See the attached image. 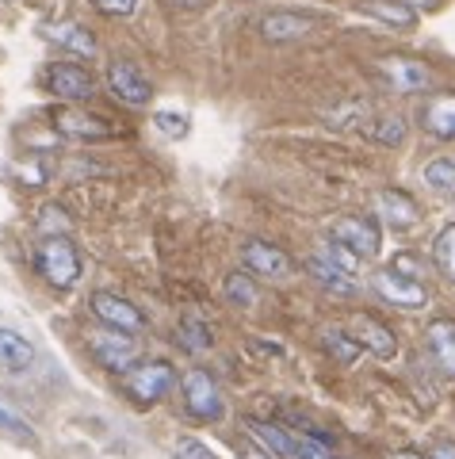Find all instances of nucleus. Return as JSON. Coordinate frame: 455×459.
Segmentation results:
<instances>
[{
    "instance_id": "obj_16",
    "label": "nucleus",
    "mask_w": 455,
    "mask_h": 459,
    "mask_svg": "<svg viewBox=\"0 0 455 459\" xmlns=\"http://www.w3.org/2000/svg\"><path fill=\"white\" fill-rule=\"evenodd\" d=\"M0 368L12 371V376H23V371L35 368V344L8 325H0Z\"/></svg>"
},
{
    "instance_id": "obj_24",
    "label": "nucleus",
    "mask_w": 455,
    "mask_h": 459,
    "mask_svg": "<svg viewBox=\"0 0 455 459\" xmlns=\"http://www.w3.org/2000/svg\"><path fill=\"white\" fill-rule=\"evenodd\" d=\"M322 349L330 352L340 368H348V364H356V356H360V341L352 333H345V329H325V333H322Z\"/></svg>"
},
{
    "instance_id": "obj_11",
    "label": "nucleus",
    "mask_w": 455,
    "mask_h": 459,
    "mask_svg": "<svg viewBox=\"0 0 455 459\" xmlns=\"http://www.w3.org/2000/svg\"><path fill=\"white\" fill-rule=\"evenodd\" d=\"M54 131L65 134V138H81V142H104V138H116V131L107 126V119L89 111H77V108H62L54 115Z\"/></svg>"
},
{
    "instance_id": "obj_4",
    "label": "nucleus",
    "mask_w": 455,
    "mask_h": 459,
    "mask_svg": "<svg viewBox=\"0 0 455 459\" xmlns=\"http://www.w3.org/2000/svg\"><path fill=\"white\" fill-rule=\"evenodd\" d=\"M184 410H188L195 421H219L226 413L222 391H219V383L210 379V371L192 368L188 376H184Z\"/></svg>"
},
{
    "instance_id": "obj_30",
    "label": "nucleus",
    "mask_w": 455,
    "mask_h": 459,
    "mask_svg": "<svg viewBox=\"0 0 455 459\" xmlns=\"http://www.w3.org/2000/svg\"><path fill=\"white\" fill-rule=\"evenodd\" d=\"M322 253L330 256V261H333L340 272H345V276H360V272H364V256H360L356 249L340 246V241H333V238H330V246H325Z\"/></svg>"
},
{
    "instance_id": "obj_35",
    "label": "nucleus",
    "mask_w": 455,
    "mask_h": 459,
    "mask_svg": "<svg viewBox=\"0 0 455 459\" xmlns=\"http://www.w3.org/2000/svg\"><path fill=\"white\" fill-rule=\"evenodd\" d=\"M96 12H104V16H131L138 8V0H92Z\"/></svg>"
},
{
    "instance_id": "obj_38",
    "label": "nucleus",
    "mask_w": 455,
    "mask_h": 459,
    "mask_svg": "<svg viewBox=\"0 0 455 459\" xmlns=\"http://www.w3.org/2000/svg\"><path fill=\"white\" fill-rule=\"evenodd\" d=\"M391 459H429V455H425V452H409V448H406V452H394Z\"/></svg>"
},
{
    "instance_id": "obj_18",
    "label": "nucleus",
    "mask_w": 455,
    "mask_h": 459,
    "mask_svg": "<svg viewBox=\"0 0 455 459\" xmlns=\"http://www.w3.org/2000/svg\"><path fill=\"white\" fill-rule=\"evenodd\" d=\"M421 126L440 142H455V96H433L421 108Z\"/></svg>"
},
{
    "instance_id": "obj_2",
    "label": "nucleus",
    "mask_w": 455,
    "mask_h": 459,
    "mask_svg": "<svg viewBox=\"0 0 455 459\" xmlns=\"http://www.w3.org/2000/svg\"><path fill=\"white\" fill-rule=\"evenodd\" d=\"M89 356L99 364V368H107V371H116V376H126L131 368H138V356H142V344L134 333H123V329H92L89 333Z\"/></svg>"
},
{
    "instance_id": "obj_27",
    "label": "nucleus",
    "mask_w": 455,
    "mask_h": 459,
    "mask_svg": "<svg viewBox=\"0 0 455 459\" xmlns=\"http://www.w3.org/2000/svg\"><path fill=\"white\" fill-rule=\"evenodd\" d=\"M39 234L42 238H69L73 234V219L65 214V207H58V204H47L39 211Z\"/></svg>"
},
{
    "instance_id": "obj_26",
    "label": "nucleus",
    "mask_w": 455,
    "mask_h": 459,
    "mask_svg": "<svg viewBox=\"0 0 455 459\" xmlns=\"http://www.w3.org/2000/svg\"><path fill=\"white\" fill-rule=\"evenodd\" d=\"M176 341H180V349H188V352H207L210 344H215V337H210V325H203L199 318H184L176 325Z\"/></svg>"
},
{
    "instance_id": "obj_3",
    "label": "nucleus",
    "mask_w": 455,
    "mask_h": 459,
    "mask_svg": "<svg viewBox=\"0 0 455 459\" xmlns=\"http://www.w3.org/2000/svg\"><path fill=\"white\" fill-rule=\"evenodd\" d=\"M176 383V368L168 360H142L138 368H131L123 376V391L131 394L138 406H153L161 402Z\"/></svg>"
},
{
    "instance_id": "obj_34",
    "label": "nucleus",
    "mask_w": 455,
    "mask_h": 459,
    "mask_svg": "<svg viewBox=\"0 0 455 459\" xmlns=\"http://www.w3.org/2000/svg\"><path fill=\"white\" fill-rule=\"evenodd\" d=\"M176 459H219V455L210 452L203 440H192V437H184V440H176Z\"/></svg>"
},
{
    "instance_id": "obj_17",
    "label": "nucleus",
    "mask_w": 455,
    "mask_h": 459,
    "mask_svg": "<svg viewBox=\"0 0 455 459\" xmlns=\"http://www.w3.org/2000/svg\"><path fill=\"white\" fill-rule=\"evenodd\" d=\"M314 31V20L298 16V12H272V16L261 20V35L268 42H295V39H306Z\"/></svg>"
},
{
    "instance_id": "obj_1",
    "label": "nucleus",
    "mask_w": 455,
    "mask_h": 459,
    "mask_svg": "<svg viewBox=\"0 0 455 459\" xmlns=\"http://www.w3.org/2000/svg\"><path fill=\"white\" fill-rule=\"evenodd\" d=\"M35 268L58 291H69V287L81 283V253L69 246V238H42L35 253Z\"/></svg>"
},
{
    "instance_id": "obj_23",
    "label": "nucleus",
    "mask_w": 455,
    "mask_h": 459,
    "mask_svg": "<svg viewBox=\"0 0 455 459\" xmlns=\"http://www.w3.org/2000/svg\"><path fill=\"white\" fill-rule=\"evenodd\" d=\"M222 295H226V303L230 307H241V310H249V307H257V283H253V276H245V272H230L222 283Z\"/></svg>"
},
{
    "instance_id": "obj_13",
    "label": "nucleus",
    "mask_w": 455,
    "mask_h": 459,
    "mask_svg": "<svg viewBox=\"0 0 455 459\" xmlns=\"http://www.w3.org/2000/svg\"><path fill=\"white\" fill-rule=\"evenodd\" d=\"M245 433H249V440H257L268 455H276V459H298V444H295V437L283 425L249 418L245 421Z\"/></svg>"
},
{
    "instance_id": "obj_9",
    "label": "nucleus",
    "mask_w": 455,
    "mask_h": 459,
    "mask_svg": "<svg viewBox=\"0 0 455 459\" xmlns=\"http://www.w3.org/2000/svg\"><path fill=\"white\" fill-rule=\"evenodd\" d=\"M372 283H375L379 299H387V303L402 307V310H421L425 303H429V291H425V283L421 280H409V276H402V272H394V268L375 272Z\"/></svg>"
},
{
    "instance_id": "obj_10",
    "label": "nucleus",
    "mask_w": 455,
    "mask_h": 459,
    "mask_svg": "<svg viewBox=\"0 0 455 459\" xmlns=\"http://www.w3.org/2000/svg\"><path fill=\"white\" fill-rule=\"evenodd\" d=\"M241 261H245L249 272H257V276H272V280H288L295 272L288 253H283L279 246H272V241H257V238L241 246Z\"/></svg>"
},
{
    "instance_id": "obj_21",
    "label": "nucleus",
    "mask_w": 455,
    "mask_h": 459,
    "mask_svg": "<svg viewBox=\"0 0 455 459\" xmlns=\"http://www.w3.org/2000/svg\"><path fill=\"white\" fill-rule=\"evenodd\" d=\"M364 12L367 16H375V20H382L387 27H398V31H409V27L417 23V12H414L409 0H367Z\"/></svg>"
},
{
    "instance_id": "obj_20",
    "label": "nucleus",
    "mask_w": 455,
    "mask_h": 459,
    "mask_svg": "<svg viewBox=\"0 0 455 459\" xmlns=\"http://www.w3.org/2000/svg\"><path fill=\"white\" fill-rule=\"evenodd\" d=\"M306 272L314 276L318 287H325V291H333V295H352V291H356V280L345 276V272H340L325 253L306 256Z\"/></svg>"
},
{
    "instance_id": "obj_37",
    "label": "nucleus",
    "mask_w": 455,
    "mask_h": 459,
    "mask_svg": "<svg viewBox=\"0 0 455 459\" xmlns=\"http://www.w3.org/2000/svg\"><path fill=\"white\" fill-rule=\"evenodd\" d=\"M241 459H276V455H268L264 448H241Z\"/></svg>"
},
{
    "instance_id": "obj_19",
    "label": "nucleus",
    "mask_w": 455,
    "mask_h": 459,
    "mask_svg": "<svg viewBox=\"0 0 455 459\" xmlns=\"http://www.w3.org/2000/svg\"><path fill=\"white\" fill-rule=\"evenodd\" d=\"M382 74H387L394 81V89H402V92L429 89V69L421 62H414V57H382Z\"/></svg>"
},
{
    "instance_id": "obj_28",
    "label": "nucleus",
    "mask_w": 455,
    "mask_h": 459,
    "mask_svg": "<svg viewBox=\"0 0 455 459\" xmlns=\"http://www.w3.org/2000/svg\"><path fill=\"white\" fill-rule=\"evenodd\" d=\"M433 264L444 272V280L455 283V222L436 234V241H433Z\"/></svg>"
},
{
    "instance_id": "obj_32",
    "label": "nucleus",
    "mask_w": 455,
    "mask_h": 459,
    "mask_svg": "<svg viewBox=\"0 0 455 459\" xmlns=\"http://www.w3.org/2000/svg\"><path fill=\"white\" fill-rule=\"evenodd\" d=\"M188 115H176V111H158V115H153V126H158V131L165 134V138H184V134H188Z\"/></svg>"
},
{
    "instance_id": "obj_14",
    "label": "nucleus",
    "mask_w": 455,
    "mask_h": 459,
    "mask_svg": "<svg viewBox=\"0 0 455 459\" xmlns=\"http://www.w3.org/2000/svg\"><path fill=\"white\" fill-rule=\"evenodd\" d=\"M425 349H429L433 364L444 371V376H455V318H436L425 329Z\"/></svg>"
},
{
    "instance_id": "obj_6",
    "label": "nucleus",
    "mask_w": 455,
    "mask_h": 459,
    "mask_svg": "<svg viewBox=\"0 0 455 459\" xmlns=\"http://www.w3.org/2000/svg\"><path fill=\"white\" fill-rule=\"evenodd\" d=\"M330 238L340 241V246L356 249L360 256H375L382 238H379V222L372 214H340V219L330 226Z\"/></svg>"
},
{
    "instance_id": "obj_7",
    "label": "nucleus",
    "mask_w": 455,
    "mask_h": 459,
    "mask_svg": "<svg viewBox=\"0 0 455 459\" xmlns=\"http://www.w3.org/2000/svg\"><path fill=\"white\" fill-rule=\"evenodd\" d=\"M47 89L58 100H65V104H89V100L96 96V81H92L89 69L58 62V65L47 69Z\"/></svg>"
},
{
    "instance_id": "obj_15",
    "label": "nucleus",
    "mask_w": 455,
    "mask_h": 459,
    "mask_svg": "<svg viewBox=\"0 0 455 459\" xmlns=\"http://www.w3.org/2000/svg\"><path fill=\"white\" fill-rule=\"evenodd\" d=\"M375 214H382V222L394 226V230H409V226H417V219H421L417 204L402 188H382L375 195Z\"/></svg>"
},
{
    "instance_id": "obj_12",
    "label": "nucleus",
    "mask_w": 455,
    "mask_h": 459,
    "mask_svg": "<svg viewBox=\"0 0 455 459\" xmlns=\"http://www.w3.org/2000/svg\"><path fill=\"white\" fill-rule=\"evenodd\" d=\"M352 337L360 341V349L375 352L379 360H391V356L398 352L394 329H387L379 318H372V314H356V318H352Z\"/></svg>"
},
{
    "instance_id": "obj_31",
    "label": "nucleus",
    "mask_w": 455,
    "mask_h": 459,
    "mask_svg": "<svg viewBox=\"0 0 455 459\" xmlns=\"http://www.w3.org/2000/svg\"><path fill=\"white\" fill-rule=\"evenodd\" d=\"M367 134H372L375 142H382V146H402L406 142V119H398V115L394 119L391 115L387 119H375L372 126H367Z\"/></svg>"
},
{
    "instance_id": "obj_39",
    "label": "nucleus",
    "mask_w": 455,
    "mask_h": 459,
    "mask_svg": "<svg viewBox=\"0 0 455 459\" xmlns=\"http://www.w3.org/2000/svg\"><path fill=\"white\" fill-rule=\"evenodd\" d=\"M173 4H184V8H203L207 0H173Z\"/></svg>"
},
{
    "instance_id": "obj_8",
    "label": "nucleus",
    "mask_w": 455,
    "mask_h": 459,
    "mask_svg": "<svg viewBox=\"0 0 455 459\" xmlns=\"http://www.w3.org/2000/svg\"><path fill=\"white\" fill-rule=\"evenodd\" d=\"M107 89H111V96L123 100V104H131V108H146L150 96H153L150 77L142 74L134 62H111L107 65Z\"/></svg>"
},
{
    "instance_id": "obj_22",
    "label": "nucleus",
    "mask_w": 455,
    "mask_h": 459,
    "mask_svg": "<svg viewBox=\"0 0 455 459\" xmlns=\"http://www.w3.org/2000/svg\"><path fill=\"white\" fill-rule=\"evenodd\" d=\"M47 39L58 42V47H65V50H73V54H84V57L96 54V39L84 31L81 23H50L47 27Z\"/></svg>"
},
{
    "instance_id": "obj_33",
    "label": "nucleus",
    "mask_w": 455,
    "mask_h": 459,
    "mask_svg": "<svg viewBox=\"0 0 455 459\" xmlns=\"http://www.w3.org/2000/svg\"><path fill=\"white\" fill-rule=\"evenodd\" d=\"M295 444H298V459H337L330 448H325V440H318V437H295Z\"/></svg>"
},
{
    "instance_id": "obj_25",
    "label": "nucleus",
    "mask_w": 455,
    "mask_h": 459,
    "mask_svg": "<svg viewBox=\"0 0 455 459\" xmlns=\"http://www.w3.org/2000/svg\"><path fill=\"white\" fill-rule=\"evenodd\" d=\"M421 180L429 184L436 195H455V161H451V157H436V161L425 165Z\"/></svg>"
},
{
    "instance_id": "obj_36",
    "label": "nucleus",
    "mask_w": 455,
    "mask_h": 459,
    "mask_svg": "<svg viewBox=\"0 0 455 459\" xmlns=\"http://www.w3.org/2000/svg\"><path fill=\"white\" fill-rule=\"evenodd\" d=\"M425 455H429V459H455V448H451V444H433Z\"/></svg>"
},
{
    "instance_id": "obj_29",
    "label": "nucleus",
    "mask_w": 455,
    "mask_h": 459,
    "mask_svg": "<svg viewBox=\"0 0 455 459\" xmlns=\"http://www.w3.org/2000/svg\"><path fill=\"white\" fill-rule=\"evenodd\" d=\"M0 437L12 440V444H20V448H35V444H39L35 429L27 425L23 418H16L12 410H4V406H0Z\"/></svg>"
},
{
    "instance_id": "obj_5",
    "label": "nucleus",
    "mask_w": 455,
    "mask_h": 459,
    "mask_svg": "<svg viewBox=\"0 0 455 459\" xmlns=\"http://www.w3.org/2000/svg\"><path fill=\"white\" fill-rule=\"evenodd\" d=\"M89 310L96 314V322H104L107 329H123V333H142V329H146V314H142L131 299H123L116 291H96L89 299Z\"/></svg>"
}]
</instances>
